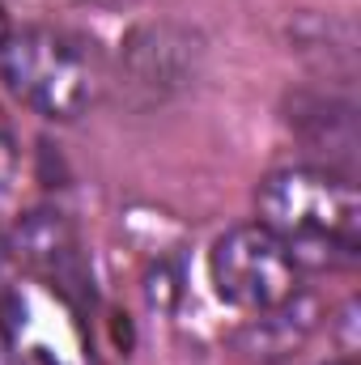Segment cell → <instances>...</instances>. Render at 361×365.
<instances>
[{
	"mask_svg": "<svg viewBox=\"0 0 361 365\" xmlns=\"http://www.w3.org/2000/svg\"><path fill=\"white\" fill-rule=\"evenodd\" d=\"M345 365H349V361H345Z\"/></svg>",
	"mask_w": 361,
	"mask_h": 365,
	"instance_id": "30bf717a",
	"label": "cell"
},
{
	"mask_svg": "<svg viewBox=\"0 0 361 365\" xmlns=\"http://www.w3.org/2000/svg\"><path fill=\"white\" fill-rule=\"evenodd\" d=\"M0 77L30 110L47 119H77L98 93V73L73 34L30 26L0 43Z\"/></svg>",
	"mask_w": 361,
	"mask_h": 365,
	"instance_id": "7a4b0ae2",
	"label": "cell"
},
{
	"mask_svg": "<svg viewBox=\"0 0 361 365\" xmlns=\"http://www.w3.org/2000/svg\"><path fill=\"white\" fill-rule=\"evenodd\" d=\"M9 38V17H4V9H0V43Z\"/></svg>",
	"mask_w": 361,
	"mask_h": 365,
	"instance_id": "9c48e42d",
	"label": "cell"
},
{
	"mask_svg": "<svg viewBox=\"0 0 361 365\" xmlns=\"http://www.w3.org/2000/svg\"><path fill=\"white\" fill-rule=\"evenodd\" d=\"M260 314L264 319H255L247 331H238V344L247 353H255V357H285V353H293L310 336V327H315V306H306L298 293L289 302L272 306V310H260Z\"/></svg>",
	"mask_w": 361,
	"mask_h": 365,
	"instance_id": "52a82bcc",
	"label": "cell"
},
{
	"mask_svg": "<svg viewBox=\"0 0 361 365\" xmlns=\"http://www.w3.org/2000/svg\"><path fill=\"white\" fill-rule=\"evenodd\" d=\"M195 43L183 34L179 26H141L128 47H123V60H128V86L136 90H149V93H162L175 90L187 81L191 73V51Z\"/></svg>",
	"mask_w": 361,
	"mask_h": 365,
	"instance_id": "8992f818",
	"label": "cell"
},
{
	"mask_svg": "<svg viewBox=\"0 0 361 365\" xmlns=\"http://www.w3.org/2000/svg\"><path fill=\"white\" fill-rule=\"evenodd\" d=\"M208 280L238 310H272L298 293V259L260 221L225 230L208 251Z\"/></svg>",
	"mask_w": 361,
	"mask_h": 365,
	"instance_id": "3957f363",
	"label": "cell"
},
{
	"mask_svg": "<svg viewBox=\"0 0 361 365\" xmlns=\"http://www.w3.org/2000/svg\"><path fill=\"white\" fill-rule=\"evenodd\" d=\"M260 225L272 230L293 259L327 255L353 259L361 247V195L353 179L323 166H289L272 170L255 195Z\"/></svg>",
	"mask_w": 361,
	"mask_h": 365,
	"instance_id": "6da1fadb",
	"label": "cell"
},
{
	"mask_svg": "<svg viewBox=\"0 0 361 365\" xmlns=\"http://www.w3.org/2000/svg\"><path fill=\"white\" fill-rule=\"evenodd\" d=\"M17 251L34 268V276L47 280V289L60 293V302H68V306L93 302L90 264L77 247L73 225L60 212H30L17 230Z\"/></svg>",
	"mask_w": 361,
	"mask_h": 365,
	"instance_id": "277c9868",
	"label": "cell"
},
{
	"mask_svg": "<svg viewBox=\"0 0 361 365\" xmlns=\"http://www.w3.org/2000/svg\"><path fill=\"white\" fill-rule=\"evenodd\" d=\"M13 162H17L13 136H9V128H4V119H0V191H4V182L13 179Z\"/></svg>",
	"mask_w": 361,
	"mask_h": 365,
	"instance_id": "ba28073f",
	"label": "cell"
},
{
	"mask_svg": "<svg viewBox=\"0 0 361 365\" xmlns=\"http://www.w3.org/2000/svg\"><path fill=\"white\" fill-rule=\"evenodd\" d=\"M285 119L302 136V145L327 162V170L349 179V170L357 162V106L349 98L302 90L289 98V115Z\"/></svg>",
	"mask_w": 361,
	"mask_h": 365,
	"instance_id": "5b68a950",
	"label": "cell"
}]
</instances>
